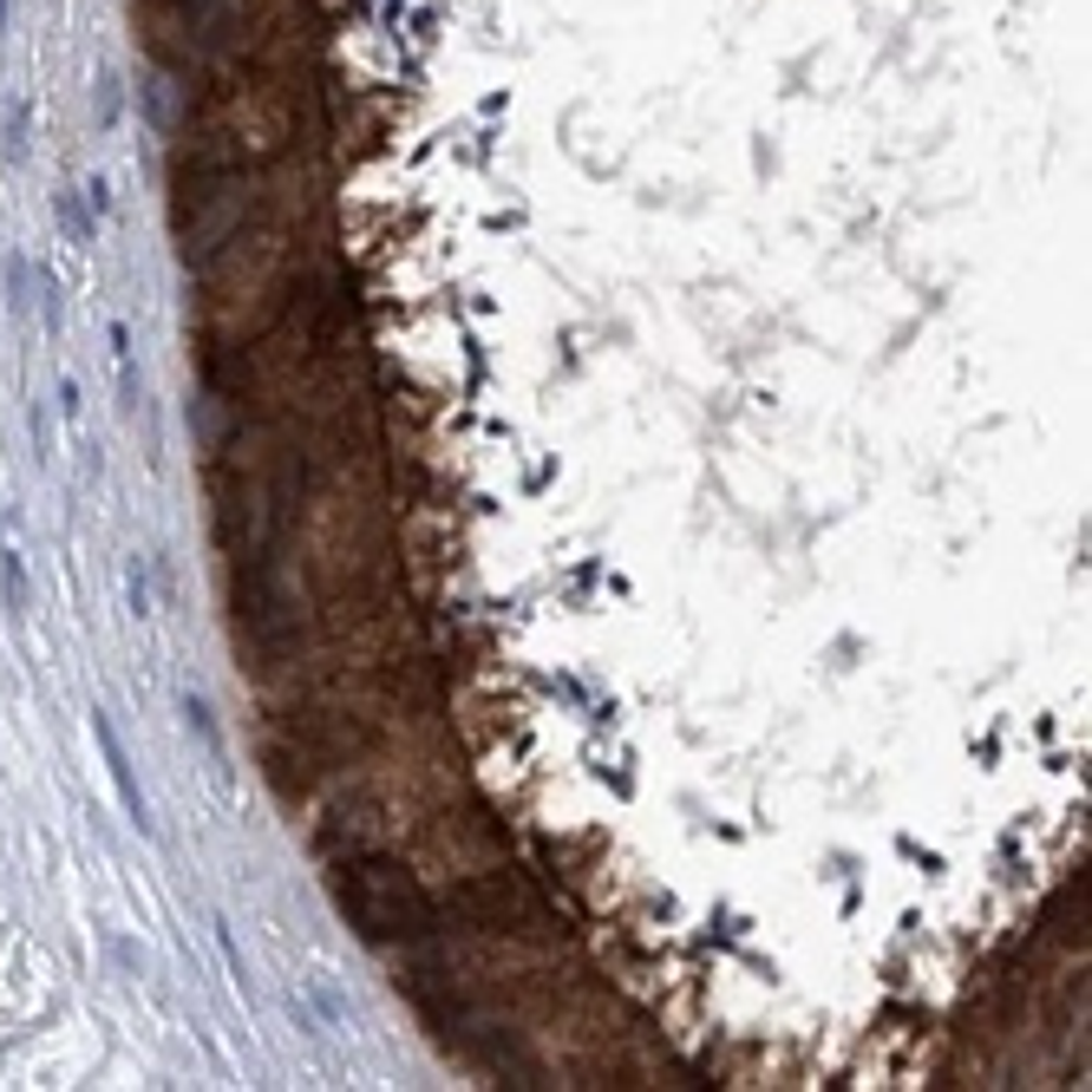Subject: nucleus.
Listing matches in <instances>:
<instances>
[{
    "mask_svg": "<svg viewBox=\"0 0 1092 1092\" xmlns=\"http://www.w3.org/2000/svg\"><path fill=\"white\" fill-rule=\"evenodd\" d=\"M138 21H144V47L164 73L177 79H197L223 60L243 53L256 8L249 0H131Z\"/></svg>",
    "mask_w": 1092,
    "mask_h": 1092,
    "instance_id": "nucleus-3",
    "label": "nucleus"
},
{
    "mask_svg": "<svg viewBox=\"0 0 1092 1092\" xmlns=\"http://www.w3.org/2000/svg\"><path fill=\"white\" fill-rule=\"evenodd\" d=\"M92 733H99L105 772H112V785H118V798H125L131 824H138V831H151V805H144V785H138V772H131V759H125V746H118V726L105 719V706H92Z\"/></svg>",
    "mask_w": 1092,
    "mask_h": 1092,
    "instance_id": "nucleus-6",
    "label": "nucleus"
},
{
    "mask_svg": "<svg viewBox=\"0 0 1092 1092\" xmlns=\"http://www.w3.org/2000/svg\"><path fill=\"white\" fill-rule=\"evenodd\" d=\"M112 118H118V79L105 73L99 79V125H112Z\"/></svg>",
    "mask_w": 1092,
    "mask_h": 1092,
    "instance_id": "nucleus-13",
    "label": "nucleus"
},
{
    "mask_svg": "<svg viewBox=\"0 0 1092 1092\" xmlns=\"http://www.w3.org/2000/svg\"><path fill=\"white\" fill-rule=\"evenodd\" d=\"M27 125H34V99H8V112H0V151H8V164H21Z\"/></svg>",
    "mask_w": 1092,
    "mask_h": 1092,
    "instance_id": "nucleus-7",
    "label": "nucleus"
},
{
    "mask_svg": "<svg viewBox=\"0 0 1092 1092\" xmlns=\"http://www.w3.org/2000/svg\"><path fill=\"white\" fill-rule=\"evenodd\" d=\"M60 223H66V236H73V243H92V217L79 210V197H73V191H60Z\"/></svg>",
    "mask_w": 1092,
    "mask_h": 1092,
    "instance_id": "nucleus-9",
    "label": "nucleus"
},
{
    "mask_svg": "<svg viewBox=\"0 0 1092 1092\" xmlns=\"http://www.w3.org/2000/svg\"><path fill=\"white\" fill-rule=\"evenodd\" d=\"M60 406H66V419H79V387L73 380H60Z\"/></svg>",
    "mask_w": 1092,
    "mask_h": 1092,
    "instance_id": "nucleus-14",
    "label": "nucleus"
},
{
    "mask_svg": "<svg viewBox=\"0 0 1092 1092\" xmlns=\"http://www.w3.org/2000/svg\"><path fill=\"white\" fill-rule=\"evenodd\" d=\"M230 602H236V641L249 648L256 667H282V661L301 654L308 622H301L295 589H288L282 570H275V550H269V557H243V563L230 570Z\"/></svg>",
    "mask_w": 1092,
    "mask_h": 1092,
    "instance_id": "nucleus-4",
    "label": "nucleus"
},
{
    "mask_svg": "<svg viewBox=\"0 0 1092 1092\" xmlns=\"http://www.w3.org/2000/svg\"><path fill=\"white\" fill-rule=\"evenodd\" d=\"M262 217L256 204V164L204 151V144H177L170 157V230H177V256L184 269L210 275L223 262V249Z\"/></svg>",
    "mask_w": 1092,
    "mask_h": 1092,
    "instance_id": "nucleus-1",
    "label": "nucleus"
},
{
    "mask_svg": "<svg viewBox=\"0 0 1092 1092\" xmlns=\"http://www.w3.org/2000/svg\"><path fill=\"white\" fill-rule=\"evenodd\" d=\"M184 719L197 726V733H204V746L217 753V719H210V706H204V700H184Z\"/></svg>",
    "mask_w": 1092,
    "mask_h": 1092,
    "instance_id": "nucleus-12",
    "label": "nucleus"
},
{
    "mask_svg": "<svg viewBox=\"0 0 1092 1092\" xmlns=\"http://www.w3.org/2000/svg\"><path fill=\"white\" fill-rule=\"evenodd\" d=\"M327 896L353 923V936H367L374 949H400V942H426L439 929V909L426 896V883L387 857V850H347L327 870Z\"/></svg>",
    "mask_w": 1092,
    "mask_h": 1092,
    "instance_id": "nucleus-2",
    "label": "nucleus"
},
{
    "mask_svg": "<svg viewBox=\"0 0 1092 1092\" xmlns=\"http://www.w3.org/2000/svg\"><path fill=\"white\" fill-rule=\"evenodd\" d=\"M0 589H8V615H27V570H21V550H0Z\"/></svg>",
    "mask_w": 1092,
    "mask_h": 1092,
    "instance_id": "nucleus-8",
    "label": "nucleus"
},
{
    "mask_svg": "<svg viewBox=\"0 0 1092 1092\" xmlns=\"http://www.w3.org/2000/svg\"><path fill=\"white\" fill-rule=\"evenodd\" d=\"M8 308H14V314L27 308V256H14V262H8Z\"/></svg>",
    "mask_w": 1092,
    "mask_h": 1092,
    "instance_id": "nucleus-11",
    "label": "nucleus"
},
{
    "mask_svg": "<svg viewBox=\"0 0 1092 1092\" xmlns=\"http://www.w3.org/2000/svg\"><path fill=\"white\" fill-rule=\"evenodd\" d=\"M0 34H8V0H0Z\"/></svg>",
    "mask_w": 1092,
    "mask_h": 1092,
    "instance_id": "nucleus-15",
    "label": "nucleus"
},
{
    "mask_svg": "<svg viewBox=\"0 0 1092 1092\" xmlns=\"http://www.w3.org/2000/svg\"><path fill=\"white\" fill-rule=\"evenodd\" d=\"M452 909H458L465 923H478V929H497V936H543V929H550V923H543L536 889H530L517 870H504V863L471 870V876L452 889Z\"/></svg>",
    "mask_w": 1092,
    "mask_h": 1092,
    "instance_id": "nucleus-5",
    "label": "nucleus"
},
{
    "mask_svg": "<svg viewBox=\"0 0 1092 1092\" xmlns=\"http://www.w3.org/2000/svg\"><path fill=\"white\" fill-rule=\"evenodd\" d=\"M125 589H131V609H138V615H151V570H144V563H131V570H125Z\"/></svg>",
    "mask_w": 1092,
    "mask_h": 1092,
    "instance_id": "nucleus-10",
    "label": "nucleus"
}]
</instances>
